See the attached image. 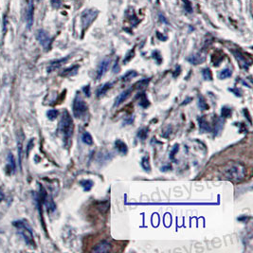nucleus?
I'll return each mask as SVG.
<instances>
[{
	"label": "nucleus",
	"instance_id": "nucleus-1",
	"mask_svg": "<svg viewBox=\"0 0 253 253\" xmlns=\"http://www.w3.org/2000/svg\"><path fill=\"white\" fill-rule=\"evenodd\" d=\"M58 130L61 134L62 138L65 141L66 145H67L70 142V139L72 138L74 131V123L73 119H72L70 114L68 113L67 110H64L61 116V119L59 122V128Z\"/></svg>",
	"mask_w": 253,
	"mask_h": 253
},
{
	"label": "nucleus",
	"instance_id": "nucleus-2",
	"mask_svg": "<svg viewBox=\"0 0 253 253\" xmlns=\"http://www.w3.org/2000/svg\"><path fill=\"white\" fill-rule=\"evenodd\" d=\"M13 226L17 228L18 234L21 236V238L25 241V243L27 245H29V246H31V247H35L33 233V231H31V228H30V226L25 221H23V220L15 221V222H13Z\"/></svg>",
	"mask_w": 253,
	"mask_h": 253
},
{
	"label": "nucleus",
	"instance_id": "nucleus-3",
	"mask_svg": "<svg viewBox=\"0 0 253 253\" xmlns=\"http://www.w3.org/2000/svg\"><path fill=\"white\" fill-rule=\"evenodd\" d=\"M224 176L230 180H240L246 175V170L241 164H232L224 170Z\"/></svg>",
	"mask_w": 253,
	"mask_h": 253
},
{
	"label": "nucleus",
	"instance_id": "nucleus-4",
	"mask_svg": "<svg viewBox=\"0 0 253 253\" xmlns=\"http://www.w3.org/2000/svg\"><path fill=\"white\" fill-rule=\"evenodd\" d=\"M72 110H73V114L76 118H82L87 112V104L83 101V99L77 94V96L74 99L73 106H72Z\"/></svg>",
	"mask_w": 253,
	"mask_h": 253
},
{
	"label": "nucleus",
	"instance_id": "nucleus-5",
	"mask_svg": "<svg viewBox=\"0 0 253 253\" xmlns=\"http://www.w3.org/2000/svg\"><path fill=\"white\" fill-rule=\"evenodd\" d=\"M97 14H98V11L93 9L86 10L83 11V13L82 14V22H83V30L87 29L88 26H89L92 23V21L96 18Z\"/></svg>",
	"mask_w": 253,
	"mask_h": 253
},
{
	"label": "nucleus",
	"instance_id": "nucleus-6",
	"mask_svg": "<svg viewBox=\"0 0 253 253\" xmlns=\"http://www.w3.org/2000/svg\"><path fill=\"white\" fill-rule=\"evenodd\" d=\"M36 37H37V40L39 41V43L43 46L44 49H49L50 44H51V38L49 37V35L47 31H45L44 30H38Z\"/></svg>",
	"mask_w": 253,
	"mask_h": 253
},
{
	"label": "nucleus",
	"instance_id": "nucleus-7",
	"mask_svg": "<svg viewBox=\"0 0 253 253\" xmlns=\"http://www.w3.org/2000/svg\"><path fill=\"white\" fill-rule=\"evenodd\" d=\"M110 63H111L110 58H106L101 62V64H100L97 68V80H100L104 74H105L108 67H109Z\"/></svg>",
	"mask_w": 253,
	"mask_h": 253
},
{
	"label": "nucleus",
	"instance_id": "nucleus-8",
	"mask_svg": "<svg viewBox=\"0 0 253 253\" xmlns=\"http://www.w3.org/2000/svg\"><path fill=\"white\" fill-rule=\"evenodd\" d=\"M132 88H129V89H127L125 91L122 92L117 98H116L115 100V102H114V107H118L119 105H120L123 102H125L126 100L130 97V95L132 93Z\"/></svg>",
	"mask_w": 253,
	"mask_h": 253
},
{
	"label": "nucleus",
	"instance_id": "nucleus-9",
	"mask_svg": "<svg viewBox=\"0 0 253 253\" xmlns=\"http://www.w3.org/2000/svg\"><path fill=\"white\" fill-rule=\"evenodd\" d=\"M33 13H34L33 0H30V5H29V10H28V13H27L28 29H30L31 26H33Z\"/></svg>",
	"mask_w": 253,
	"mask_h": 253
},
{
	"label": "nucleus",
	"instance_id": "nucleus-10",
	"mask_svg": "<svg viewBox=\"0 0 253 253\" xmlns=\"http://www.w3.org/2000/svg\"><path fill=\"white\" fill-rule=\"evenodd\" d=\"M111 249V245L103 241V242L100 243L99 245L95 247V248H93V251L94 252H108Z\"/></svg>",
	"mask_w": 253,
	"mask_h": 253
},
{
	"label": "nucleus",
	"instance_id": "nucleus-11",
	"mask_svg": "<svg viewBox=\"0 0 253 253\" xmlns=\"http://www.w3.org/2000/svg\"><path fill=\"white\" fill-rule=\"evenodd\" d=\"M68 59V57H66V58H63V59H60V60H57V61H53L50 63L49 66L47 67V72H52L54 71L55 69H57V68H59L60 66H61L63 64H65L66 62V60Z\"/></svg>",
	"mask_w": 253,
	"mask_h": 253
},
{
	"label": "nucleus",
	"instance_id": "nucleus-12",
	"mask_svg": "<svg viewBox=\"0 0 253 253\" xmlns=\"http://www.w3.org/2000/svg\"><path fill=\"white\" fill-rule=\"evenodd\" d=\"M115 145H116V148H117V150L119 153H122V154H123V155L127 154V152H128L127 145L122 141V140L117 139V140H116V142H115Z\"/></svg>",
	"mask_w": 253,
	"mask_h": 253
},
{
	"label": "nucleus",
	"instance_id": "nucleus-13",
	"mask_svg": "<svg viewBox=\"0 0 253 253\" xmlns=\"http://www.w3.org/2000/svg\"><path fill=\"white\" fill-rule=\"evenodd\" d=\"M82 140L83 143L87 144V145H92V144H93V138H92V136L88 133V132H84L83 134Z\"/></svg>",
	"mask_w": 253,
	"mask_h": 253
},
{
	"label": "nucleus",
	"instance_id": "nucleus-14",
	"mask_svg": "<svg viewBox=\"0 0 253 253\" xmlns=\"http://www.w3.org/2000/svg\"><path fill=\"white\" fill-rule=\"evenodd\" d=\"M111 86H112V83H104L101 88H99V90L97 91V95H98V97H101V96H102V95L105 94V93H106V91H107L108 89H110V88H111Z\"/></svg>",
	"mask_w": 253,
	"mask_h": 253
},
{
	"label": "nucleus",
	"instance_id": "nucleus-15",
	"mask_svg": "<svg viewBox=\"0 0 253 253\" xmlns=\"http://www.w3.org/2000/svg\"><path fill=\"white\" fill-rule=\"evenodd\" d=\"M199 127L203 132H210L211 131V127L208 125V123L207 122V120L205 119V118H202L199 119Z\"/></svg>",
	"mask_w": 253,
	"mask_h": 253
},
{
	"label": "nucleus",
	"instance_id": "nucleus-16",
	"mask_svg": "<svg viewBox=\"0 0 253 253\" xmlns=\"http://www.w3.org/2000/svg\"><path fill=\"white\" fill-rule=\"evenodd\" d=\"M188 60H189V62L194 64V65H198V64L204 62V58L199 57L198 55H192Z\"/></svg>",
	"mask_w": 253,
	"mask_h": 253
},
{
	"label": "nucleus",
	"instance_id": "nucleus-17",
	"mask_svg": "<svg viewBox=\"0 0 253 253\" xmlns=\"http://www.w3.org/2000/svg\"><path fill=\"white\" fill-rule=\"evenodd\" d=\"M81 185L83 188L84 191L88 192V191H90L92 189V187H93V185H94V183L92 182L91 180H83V181L81 182Z\"/></svg>",
	"mask_w": 253,
	"mask_h": 253
},
{
	"label": "nucleus",
	"instance_id": "nucleus-18",
	"mask_svg": "<svg viewBox=\"0 0 253 253\" xmlns=\"http://www.w3.org/2000/svg\"><path fill=\"white\" fill-rule=\"evenodd\" d=\"M141 166L145 171L150 172L151 170V166H150V162H149V158L148 156H144L141 159Z\"/></svg>",
	"mask_w": 253,
	"mask_h": 253
},
{
	"label": "nucleus",
	"instance_id": "nucleus-19",
	"mask_svg": "<svg viewBox=\"0 0 253 253\" xmlns=\"http://www.w3.org/2000/svg\"><path fill=\"white\" fill-rule=\"evenodd\" d=\"M136 76H138V73H136V71H134V70L128 71L125 75H123V77H122V81H123V82H127V81H129V80H131L132 78L136 77Z\"/></svg>",
	"mask_w": 253,
	"mask_h": 253
},
{
	"label": "nucleus",
	"instance_id": "nucleus-20",
	"mask_svg": "<svg viewBox=\"0 0 253 253\" xmlns=\"http://www.w3.org/2000/svg\"><path fill=\"white\" fill-rule=\"evenodd\" d=\"M139 105L143 108H146L147 106H149V101H148L146 95L144 93H142L141 97L139 99Z\"/></svg>",
	"mask_w": 253,
	"mask_h": 253
},
{
	"label": "nucleus",
	"instance_id": "nucleus-21",
	"mask_svg": "<svg viewBox=\"0 0 253 253\" xmlns=\"http://www.w3.org/2000/svg\"><path fill=\"white\" fill-rule=\"evenodd\" d=\"M58 115H59V112H58V110H56V109H50V110H49L47 112V118H49L50 120L55 119L56 118L58 117Z\"/></svg>",
	"mask_w": 253,
	"mask_h": 253
},
{
	"label": "nucleus",
	"instance_id": "nucleus-22",
	"mask_svg": "<svg viewBox=\"0 0 253 253\" xmlns=\"http://www.w3.org/2000/svg\"><path fill=\"white\" fill-rule=\"evenodd\" d=\"M231 70L228 69V68H225V69H223L222 71L219 73V78L220 79H227L228 77H230L231 76Z\"/></svg>",
	"mask_w": 253,
	"mask_h": 253
},
{
	"label": "nucleus",
	"instance_id": "nucleus-23",
	"mask_svg": "<svg viewBox=\"0 0 253 253\" xmlns=\"http://www.w3.org/2000/svg\"><path fill=\"white\" fill-rule=\"evenodd\" d=\"M78 68H79L78 66H72V67H70V68H68V69H66V70L64 71L61 75H62V76H70V75H74L75 73H74V72H72V71H76V72H77V69H78Z\"/></svg>",
	"mask_w": 253,
	"mask_h": 253
},
{
	"label": "nucleus",
	"instance_id": "nucleus-24",
	"mask_svg": "<svg viewBox=\"0 0 253 253\" xmlns=\"http://www.w3.org/2000/svg\"><path fill=\"white\" fill-rule=\"evenodd\" d=\"M203 74V77L205 80H208V81H211L212 80V74H211V71L210 68H205L202 72Z\"/></svg>",
	"mask_w": 253,
	"mask_h": 253
},
{
	"label": "nucleus",
	"instance_id": "nucleus-25",
	"mask_svg": "<svg viewBox=\"0 0 253 253\" xmlns=\"http://www.w3.org/2000/svg\"><path fill=\"white\" fill-rule=\"evenodd\" d=\"M221 115H222L223 118H228L231 115V109L227 106H225L222 108V111H221Z\"/></svg>",
	"mask_w": 253,
	"mask_h": 253
},
{
	"label": "nucleus",
	"instance_id": "nucleus-26",
	"mask_svg": "<svg viewBox=\"0 0 253 253\" xmlns=\"http://www.w3.org/2000/svg\"><path fill=\"white\" fill-rule=\"evenodd\" d=\"M17 145H18V156H19V165L20 168H21V161H22V142H21V139H18V142H17Z\"/></svg>",
	"mask_w": 253,
	"mask_h": 253
},
{
	"label": "nucleus",
	"instance_id": "nucleus-27",
	"mask_svg": "<svg viewBox=\"0 0 253 253\" xmlns=\"http://www.w3.org/2000/svg\"><path fill=\"white\" fill-rule=\"evenodd\" d=\"M199 106L202 110H206L208 108V103L205 102V99L203 97H199Z\"/></svg>",
	"mask_w": 253,
	"mask_h": 253
},
{
	"label": "nucleus",
	"instance_id": "nucleus-28",
	"mask_svg": "<svg viewBox=\"0 0 253 253\" xmlns=\"http://www.w3.org/2000/svg\"><path fill=\"white\" fill-rule=\"evenodd\" d=\"M150 80L149 79H145V80H141V81H139V83H136V84H135V86H136V88H142L144 86H146L148 83H149Z\"/></svg>",
	"mask_w": 253,
	"mask_h": 253
},
{
	"label": "nucleus",
	"instance_id": "nucleus-29",
	"mask_svg": "<svg viewBox=\"0 0 253 253\" xmlns=\"http://www.w3.org/2000/svg\"><path fill=\"white\" fill-rule=\"evenodd\" d=\"M138 136L139 138V139L144 140V139H146V136H147V130H146V129H141V130H139V133H138Z\"/></svg>",
	"mask_w": 253,
	"mask_h": 253
},
{
	"label": "nucleus",
	"instance_id": "nucleus-30",
	"mask_svg": "<svg viewBox=\"0 0 253 253\" xmlns=\"http://www.w3.org/2000/svg\"><path fill=\"white\" fill-rule=\"evenodd\" d=\"M8 160L10 161V165L13 168V170L15 169V162H14V158H13V155H11V153H10L9 155H8Z\"/></svg>",
	"mask_w": 253,
	"mask_h": 253
},
{
	"label": "nucleus",
	"instance_id": "nucleus-31",
	"mask_svg": "<svg viewBox=\"0 0 253 253\" xmlns=\"http://www.w3.org/2000/svg\"><path fill=\"white\" fill-rule=\"evenodd\" d=\"M51 5L56 9H58L62 5V0H51Z\"/></svg>",
	"mask_w": 253,
	"mask_h": 253
},
{
	"label": "nucleus",
	"instance_id": "nucleus-32",
	"mask_svg": "<svg viewBox=\"0 0 253 253\" xmlns=\"http://www.w3.org/2000/svg\"><path fill=\"white\" fill-rule=\"evenodd\" d=\"M83 92L86 93V95L87 96V97H89L90 96V86H86L83 88Z\"/></svg>",
	"mask_w": 253,
	"mask_h": 253
},
{
	"label": "nucleus",
	"instance_id": "nucleus-33",
	"mask_svg": "<svg viewBox=\"0 0 253 253\" xmlns=\"http://www.w3.org/2000/svg\"><path fill=\"white\" fill-rule=\"evenodd\" d=\"M3 199H4V194H3L1 189H0V201H2Z\"/></svg>",
	"mask_w": 253,
	"mask_h": 253
},
{
	"label": "nucleus",
	"instance_id": "nucleus-34",
	"mask_svg": "<svg viewBox=\"0 0 253 253\" xmlns=\"http://www.w3.org/2000/svg\"><path fill=\"white\" fill-rule=\"evenodd\" d=\"M38 1H42V0H38Z\"/></svg>",
	"mask_w": 253,
	"mask_h": 253
}]
</instances>
